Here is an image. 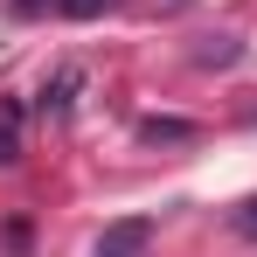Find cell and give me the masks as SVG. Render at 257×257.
Masks as SVG:
<instances>
[{
  "mask_svg": "<svg viewBox=\"0 0 257 257\" xmlns=\"http://www.w3.org/2000/svg\"><path fill=\"white\" fill-rule=\"evenodd\" d=\"M153 236H160V222H153V215H118V222H104V229H97L90 257H146V250H153Z\"/></svg>",
  "mask_w": 257,
  "mask_h": 257,
  "instance_id": "1",
  "label": "cell"
},
{
  "mask_svg": "<svg viewBox=\"0 0 257 257\" xmlns=\"http://www.w3.org/2000/svg\"><path fill=\"white\" fill-rule=\"evenodd\" d=\"M77 90H84V63H56L42 77V90H35V111H42L49 125H63V118L77 111Z\"/></svg>",
  "mask_w": 257,
  "mask_h": 257,
  "instance_id": "2",
  "label": "cell"
},
{
  "mask_svg": "<svg viewBox=\"0 0 257 257\" xmlns=\"http://www.w3.org/2000/svg\"><path fill=\"white\" fill-rule=\"evenodd\" d=\"M21 132H28V104L21 97H0V167L21 160Z\"/></svg>",
  "mask_w": 257,
  "mask_h": 257,
  "instance_id": "3",
  "label": "cell"
},
{
  "mask_svg": "<svg viewBox=\"0 0 257 257\" xmlns=\"http://www.w3.org/2000/svg\"><path fill=\"white\" fill-rule=\"evenodd\" d=\"M111 0H14V14H63V21H90Z\"/></svg>",
  "mask_w": 257,
  "mask_h": 257,
  "instance_id": "4",
  "label": "cell"
},
{
  "mask_svg": "<svg viewBox=\"0 0 257 257\" xmlns=\"http://www.w3.org/2000/svg\"><path fill=\"white\" fill-rule=\"evenodd\" d=\"M139 139H146V146H188L195 125H188V118H139Z\"/></svg>",
  "mask_w": 257,
  "mask_h": 257,
  "instance_id": "5",
  "label": "cell"
},
{
  "mask_svg": "<svg viewBox=\"0 0 257 257\" xmlns=\"http://www.w3.org/2000/svg\"><path fill=\"white\" fill-rule=\"evenodd\" d=\"M236 56H243L236 35H202V49H195V63H202V70H229Z\"/></svg>",
  "mask_w": 257,
  "mask_h": 257,
  "instance_id": "6",
  "label": "cell"
},
{
  "mask_svg": "<svg viewBox=\"0 0 257 257\" xmlns=\"http://www.w3.org/2000/svg\"><path fill=\"white\" fill-rule=\"evenodd\" d=\"M229 236H243V243H257V195H243V202H229Z\"/></svg>",
  "mask_w": 257,
  "mask_h": 257,
  "instance_id": "7",
  "label": "cell"
},
{
  "mask_svg": "<svg viewBox=\"0 0 257 257\" xmlns=\"http://www.w3.org/2000/svg\"><path fill=\"white\" fill-rule=\"evenodd\" d=\"M174 7H188V0H174Z\"/></svg>",
  "mask_w": 257,
  "mask_h": 257,
  "instance_id": "8",
  "label": "cell"
}]
</instances>
